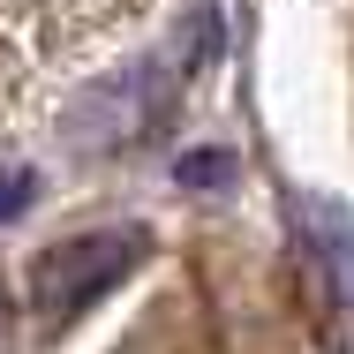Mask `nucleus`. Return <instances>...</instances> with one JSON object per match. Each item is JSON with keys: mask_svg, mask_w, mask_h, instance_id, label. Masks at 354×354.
Wrapping results in <instances>:
<instances>
[{"mask_svg": "<svg viewBox=\"0 0 354 354\" xmlns=\"http://www.w3.org/2000/svg\"><path fill=\"white\" fill-rule=\"evenodd\" d=\"M0 339H8V294H0Z\"/></svg>", "mask_w": 354, "mask_h": 354, "instance_id": "nucleus-6", "label": "nucleus"}, {"mask_svg": "<svg viewBox=\"0 0 354 354\" xmlns=\"http://www.w3.org/2000/svg\"><path fill=\"white\" fill-rule=\"evenodd\" d=\"M226 174H234V151H189V158H181V181H189V189H218Z\"/></svg>", "mask_w": 354, "mask_h": 354, "instance_id": "nucleus-4", "label": "nucleus"}, {"mask_svg": "<svg viewBox=\"0 0 354 354\" xmlns=\"http://www.w3.org/2000/svg\"><path fill=\"white\" fill-rule=\"evenodd\" d=\"M30 196H38V181H30V174H0V218H15Z\"/></svg>", "mask_w": 354, "mask_h": 354, "instance_id": "nucleus-5", "label": "nucleus"}, {"mask_svg": "<svg viewBox=\"0 0 354 354\" xmlns=\"http://www.w3.org/2000/svg\"><path fill=\"white\" fill-rule=\"evenodd\" d=\"M151 106H158V68H136V75H121V83H106V91H91L75 106V121H68L75 151H121V143H136L158 121Z\"/></svg>", "mask_w": 354, "mask_h": 354, "instance_id": "nucleus-2", "label": "nucleus"}, {"mask_svg": "<svg viewBox=\"0 0 354 354\" xmlns=\"http://www.w3.org/2000/svg\"><path fill=\"white\" fill-rule=\"evenodd\" d=\"M143 226H98V234H68L53 249L30 257V301L46 324H68L75 309H91L106 286H121L143 264Z\"/></svg>", "mask_w": 354, "mask_h": 354, "instance_id": "nucleus-1", "label": "nucleus"}, {"mask_svg": "<svg viewBox=\"0 0 354 354\" xmlns=\"http://www.w3.org/2000/svg\"><path fill=\"white\" fill-rule=\"evenodd\" d=\"M294 212H301L309 257L324 264V279H332V294H339V309H354V218L339 212V204H317V196H301Z\"/></svg>", "mask_w": 354, "mask_h": 354, "instance_id": "nucleus-3", "label": "nucleus"}]
</instances>
